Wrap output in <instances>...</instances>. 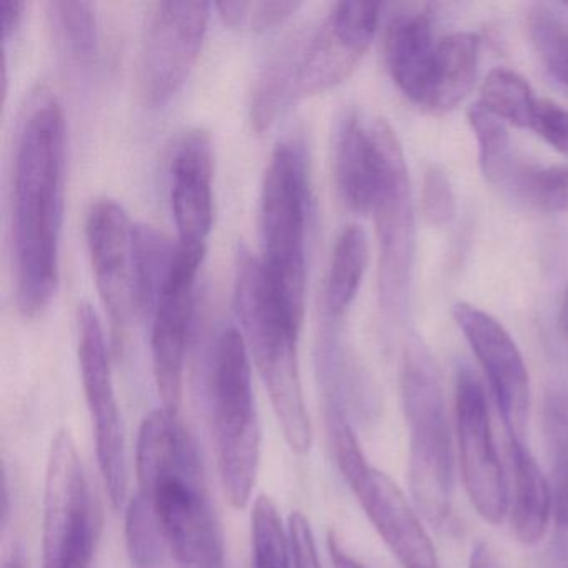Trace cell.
<instances>
[{"instance_id": "39", "label": "cell", "mask_w": 568, "mask_h": 568, "mask_svg": "<svg viewBox=\"0 0 568 568\" xmlns=\"http://www.w3.org/2000/svg\"><path fill=\"white\" fill-rule=\"evenodd\" d=\"M468 568H494V560H491L490 550L484 541H478L471 550L470 561Z\"/></svg>"}, {"instance_id": "12", "label": "cell", "mask_w": 568, "mask_h": 568, "mask_svg": "<svg viewBox=\"0 0 568 568\" xmlns=\"http://www.w3.org/2000/svg\"><path fill=\"white\" fill-rule=\"evenodd\" d=\"M205 245L179 241L178 255L152 307V365L162 408L179 414L184 385L185 351L194 311L195 278Z\"/></svg>"}, {"instance_id": "14", "label": "cell", "mask_w": 568, "mask_h": 568, "mask_svg": "<svg viewBox=\"0 0 568 568\" xmlns=\"http://www.w3.org/2000/svg\"><path fill=\"white\" fill-rule=\"evenodd\" d=\"M377 2H337L305 34L298 65V99L322 94L344 82L374 41L381 19Z\"/></svg>"}, {"instance_id": "28", "label": "cell", "mask_w": 568, "mask_h": 568, "mask_svg": "<svg viewBox=\"0 0 568 568\" xmlns=\"http://www.w3.org/2000/svg\"><path fill=\"white\" fill-rule=\"evenodd\" d=\"M252 568H291L288 528L277 505L267 495H258L252 507Z\"/></svg>"}, {"instance_id": "23", "label": "cell", "mask_w": 568, "mask_h": 568, "mask_svg": "<svg viewBox=\"0 0 568 568\" xmlns=\"http://www.w3.org/2000/svg\"><path fill=\"white\" fill-rule=\"evenodd\" d=\"M368 265V241L364 229L347 225L335 241L324 291V314L341 321L357 297Z\"/></svg>"}, {"instance_id": "25", "label": "cell", "mask_w": 568, "mask_h": 568, "mask_svg": "<svg viewBox=\"0 0 568 568\" xmlns=\"http://www.w3.org/2000/svg\"><path fill=\"white\" fill-rule=\"evenodd\" d=\"M178 248L179 242L174 244L172 239L152 225L135 224L134 271L138 311L151 314L159 292L168 281Z\"/></svg>"}, {"instance_id": "42", "label": "cell", "mask_w": 568, "mask_h": 568, "mask_svg": "<svg viewBox=\"0 0 568 568\" xmlns=\"http://www.w3.org/2000/svg\"><path fill=\"white\" fill-rule=\"evenodd\" d=\"M567 8H568V6H567Z\"/></svg>"}, {"instance_id": "29", "label": "cell", "mask_w": 568, "mask_h": 568, "mask_svg": "<svg viewBox=\"0 0 568 568\" xmlns=\"http://www.w3.org/2000/svg\"><path fill=\"white\" fill-rule=\"evenodd\" d=\"M467 121L478 142L480 168L490 184L510 182L515 168L511 162L510 138L504 121L478 104L467 112Z\"/></svg>"}, {"instance_id": "40", "label": "cell", "mask_w": 568, "mask_h": 568, "mask_svg": "<svg viewBox=\"0 0 568 568\" xmlns=\"http://www.w3.org/2000/svg\"><path fill=\"white\" fill-rule=\"evenodd\" d=\"M2 568H28V561H26L24 555L22 551L14 550L12 551L11 557L4 561Z\"/></svg>"}, {"instance_id": "13", "label": "cell", "mask_w": 568, "mask_h": 568, "mask_svg": "<svg viewBox=\"0 0 568 568\" xmlns=\"http://www.w3.org/2000/svg\"><path fill=\"white\" fill-rule=\"evenodd\" d=\"M378 237V297L387 314L405 308L414 264L415 224L407 162L397 135L387 148L384 181L374 205Z\"/></svg>"}, {"instance_id": "26", "label": "cell", "mask_w": 568, "mask_h": 568, "mask_svg": "<svg viewBox=\"0 0 568 568\" xmlns=\"http://www.w3.org/2000/svg\"><path fill=\"white\" fill-rule=\"evenodd\" d=\"M481 101L500 121L520 129H531L538 99L530 84L507 69H494L481 84Z\"/></svg>"}, {"instance_id": "9", "label": "cell", "mask_w": 568, "mask_h": 568, "mask_svg": "<svg viewBox=\"0 0 568 568\" xmlns=\"http://www.w3.org/2000/svg\"><path fill=\"white\" fill-rule=\"evenodd\" d=\"M78 331L82 388L94 424L99 470L112 505L119 508L124 505L128 494L124 424L115 397L104 328L89 304L79 305Z\"/></svg>"}, {"instance_id": "32", "label": "cell", "mask_w": 568, "mask_h": 568, "mask_svg": "<svg viewBox=\"0 0 568 568\" xmlns=\"http://www.w3.org/2000/svg\"><path fill=\"white\" fill-rule=\"evenodd\" d=\"M510 182L535 207L545 212H568V165L515 169Z\"/></svg>"}, {"instance_id": "17", "label": "cell", "mask_w": 568, "mask_h": 568, "mask_svg": "<svg viewBox=\"0 0 568 568\" xmlns=\"http://www.w3.org/2000/svg\"><path fill=\"white\" fill-rule=\"evenodd\" d=\"M169 174L179 241L205 245L214 221V144L207 131L191 129L178 139Z\"/></svg>"}, {"instance_id": "5", "label": "cell", "mask_w": 568, "mask_h": 568, "mask_svg": "<svg viewBox=\"0 0 568 568\" xmlns=\"http://www.w3.org/2000/svg\"><path fill=\"white\" fill-rule=\"evenodd\" d=\"M400 384L412 498L428 524L442 527L454 495V450L440 375L430 352L417 338L405 351Z\"/></svg>"}, {"instance_id": "4", "label": "cell", "mask_w": 568, "mask_h": 568, "mask_svg": "<svg viewBox=\"0 0 568 568\" xmlns=\"http://www.w3.org/2000/svg\"><path fill=\"white\" fill-rule=\"evenodd\" d=\"M311 172L304 141L287 138L272 151L258 201L261 264L268 284L304 321Z\"/></svg>"}, {"instance_id": "8", "label": "cell", "mask_w": 568, "mask_h": 568, "mask_svg": "<svg viewBox=\"0 0 568 568\" xmlns=\"http://www.w3.org/2000/svg\"><path fill=\"white\" fill-rule=\"evenodd\" d=\"M98 500L71 432L52 440L45 470L42 568H91L101 535Z\"/></svg>"}, {"instance_id": "33", "label": "cell", "mask_w": 568, "mask_h": 568, "mask_svg": "<svg viewBox=\"0 0 568 568\" xmlns=\"http://www.w3.org/2000/svg\"><path fill=\"white\" fill-rule=\"evenodd\" d=\"M301 2H221L215 6L222 21L235 29L262 32L284 24L301 9Z\"/></svg>"}, {"instance_id": "35", "label": "cell", "mask_w": 568, "mask_h": 568, "mask_svg": "<svg viewBox=\"0 0 568 568\" xmlns=\"http://www.w3.org/2000/svg\"><path fill=\"white\" fill-rule=\"evenodd\" d=\"M531 131L560 154L568 155V109L551 101H538Z\"/></svg>"}, {"instance_id": "1", "label": "cell", "mask_w": 568, "mask_h": 568, "mask_svg": "<svg viewBox=\"0 0 568 568\" xmlns=\"http://www.w3.org/2000/svg\"><path fill=\"white\" fill-rule=\"evenodd\" d=\"M64 175V111L39 88L22 115L12 175L16 304L26 318L41 317L58 294Z\"/></svg>"}, {"instance_id": "7", "label": "cell", "mask_w": 568, "mask_h": 568, "mask_svg": "<svg viewBox=\"0 0 568 568\" xmlns=\"http://www.w3.org/2000/svg\"><path fill=\"white\" fill-rule=\"evenodd\" d=\"M332 450L362 510L404 568H440L420 518L388 475L372 467L344 408L325 410Z\"/></svg>"}, {"instance_id": "34", "label": "cell", "mask_w": 568, "mask_h": 568, "mask_svg": "<svg viewBox=\"0 0 568 568\" xmlns=\"http://www.w3.org/2000/svg\"><path fill=\"white\" fill-rule=\"evenodd\" d=\"M422 212L428 224L444 227L454 221L457 214L454 189L450 179L440 168L427 169L422 187Z\"/></svg>"}, {"instance_id": "3", "label": "cell", "mask_w": 568, "mask_h": 568, "mask_svg": "<svg viewBox=\"0 0 568 568\" xmlns=\"http://www.w3.org/2000/svg\"><path fill=\"white\" fill-rule=\"evenodd\" d=\"M234 304L248 354L264 381L285 442L294 454L307 455L314 442L302 388L298 337L302 318L277 297L261 258L242 245L235 257Z\"/></svg>"}, {"instance_id": "20", "label": "cell", "mask_w": 568, "mask_h": 568, "mask_svg": "<svg viewBox=\"0 0 568 568\" xmlns=\"http://www.w3.org/2000/svg\"><path fill=\"white\" fill-rule=\"evenodd\" d=\"M511 467H514V494L508 507L511 531L525 547H534L544 540L554 510V491L524 440L508 438Z\"/></svg>"}, {"instance_id": "16", "label": "cell", "mask_w": 568, "mask_h": 568, "mask_svg": "<svg viewBox=\"0 0 568 568\" xmlns=\"http://www.w3.org/2000/svg\"><path fill=\"white\" fill-rule=\"evenodd\" d=\"M454 318L490 382L508 438L524 440L530 377L517 344L497 318L474 305H455Z\"/></svg>"}, {"instance_id": "37", "label": "cell", "mask_w": 568, "mask_h": 568, "mask_svg": "<svg viewBox=\"0 0 568 568\" xmlns=\"http://www.w3.org/2000/svg\"><path fill=\"white\" fill-rule=\"evenodd\" d=\"M26 2L21 0H2L0 2V26H2V41L9 42L24 21Z\"/></svg>"}, {"instance_id": "6", "label": "cell", "mask_w": 568, "mask_h": 568, "mask_svg": "<svg viewBox=\"0 0 568 568\" xmlns=\"http://www.w3.org/2000/svg\"><path fill=\"white\" fill-rule=\"evenodd\" d=\"M209 398L219 475L232 507L251 501L261 462V424L252 387L251 354L239 328L224 327L209 365Z\"/></svg>"}, {"instance_id": "2", "label": "cell", "mask_w": 568, "mask_h": 568, "mask_svg": "<svg viewBox=\"0 0 568 568\" xmlns=\"http://www.w3.org/2000/svg\"><path fill=\"white\" fill-rule=\"evenodd\" d=\"M139 494L154 510L181 568H225L224 535L209 497L197 444L179 414L158 408L142 422L135 447Z\"/></svg>"}, {"instance_id": "31", "label": "cell", "mask_w": 568, "mask_h": 568, "mask_svg": "<svg viewBox=\"0 0 568 568\" xmlns=\"http://www.w3.org/2000/svg\"><path fill=\"white\" fill-rule=\"evenodd\" d=\"M125 545L135 568H158L168 548L151 504L139 491L125 511Z\"/></svg>"}, {"instance_id": "21", "label": "cell", "mask_w": 568, "mask_h": 568, "mask_svg": "<svg viewBox=\"0 0 568 568\" xmlns=\"http://www.w3.org/2000/svg\"><path fill=\"white\" fill-rule=\"evenodd\" d=\"M480 58V38L457 32L437 42L425 92L424 108L434 114L454 111L474 88Z\"/></svg>"}, {"instance_id": "10", "label": "cell", "mask_w": 568, "mask_h": 568, "mask_svg": "<svg viewBox=\"0 0 568 568\" xmlns=\"http://www.w3.org/2000/svg\"><path fill=\"white\" fill-rule=\"evenodd\" d=\"M211 8L209 2L155 6L139 62V92L148 108H162L184 88L201 54Z\"/></svg>"}, {"instance_id": "22", "label": "cell", "mask_w": 568, "mask_h": 568, "mask_svg": "<svg viewBox=\"0 0 568 568\" xmlns=\"http://www.w3.org/2000/svg\"><path fill=\"white\" fill-rule=\"evenodd\" d=\"M305 34L288 36L258 72L251 99L252 128L265 132L298 101L297 79Z\"/></svg>"}, {"instance_id": "18", "label": "cell", "mask_w": 568, "mask_h": 568, "mask_svg": "<svg viewBox=\"0 0 568 568\" xmlns=\"http://www.w3.org/2000/svg\"><path fill=\"white\" fill-rule=\"evenodd\" d=\"M394 129L384 121L367 122L348 112L335 134L334 174L338 194L351 211L367 214L384 181L388 141Z\"/></svg>"}, {"instance_id": "38", "label": "cell", "mask_w": 568, "mask_h": 568, "mask_svg": "<svg viewBox=\"0 0 568 568\" xmlns=\"http://www.w3.org/2000/svg\"><path fill=\"white\" fill-rule=\"evenodd\" d=\"M328 551H331L332 565L334 568H367L361 560L348 554L344 545L338 540L334 531L328 534Z\"/></svg>"}, {"instance_id": "41", "label": "cell", "mask_w": 568, "mask_h": 568, "mask_svg": "<svg viewBox=\"0 0 568 568\" xmlns=\"http://www.w3.org/2000/svg\"><path fill=\"white\" fill-rule=\"evenodd\" d=\"M560 325L561 331H564V334L568 337V288L565 291L564 298H561Z\"/></svg>"}, {"instance_id": "27", "label": "cell", "mask_w": 568, "mask_h": 568, "mask_svg": "<svg viewBox=\"0 0 568 568\" xmlns=\"http://www.w3.org/2000/svg\"><path fill=\"white\" fill-rule=\"evenodd\" d=\"M528 36L548 74L568 89V19L548 4H534L527 16Z\"/></svg>"}, {"instance_id": "11", "label": "cell", "mask_w": 568, "mask_h": 568, "mask_svg": "<svg viewBox=\"0 0 568 568\" xmlns=\"http://www.w3.org/2000/svg\"><path fill=\"white\" fill-rule=\"evenodd\" d=\"M455 425L462 478L470 504L488 524H501L510 504L507 478L495 445L484 387L465 367L455 378Z\"/></svg>"}, {"instance_id": "19", "label": "cell", "mask_w": 568, "mask_h": 568, "mask_svg": "<svg viewBox=\"0 0 568 568\" xmlns=\"http://www.w3.org/2000/svg\"><path fill=\"white\" fill-rule=\"evenodd\" d=\"M435 48L425 6H405L392 16L385 32V61L397 88L418 105L424 104Z\"/></svg>"}, {"instance_id": "36", "label": "cell", "mask_w": 568, "mask_h": 568, "mask_svg": "<svg viewBox=\"0 0 568 568\" xmlns=\"http://www.w3.org/2000/svg\"><path fill=\"white\" fill-rule=\"evenodd\" d=\"M287 528L288 538H291L292 567L322 568L314 530L308 518L302 511H292Z\"/></svg>"}, {"instance_id": "15", "label": "cell", "mask_w": 568, "mask_h": 568, "mask_svg": "<svg viewBox=\"0 0 568 568\" xmlns=\"http://www.w3.org/2000/svg\"><path fill=\"white\" fill-rule=\"evenodd\" d=\"M135 224L112 199H99L85 219V239L99 297L121 338L138 312L134 271Z\"/></svg>"}, {"instance_id": "24", "label": "cell", "mask_w": 568, "mask_h": 568, "mask_svg": "<svg viewBox=\"0 0 568 568\" xmlns=\"http://www.w3.org/2000/svg\"><path fill=\"white\" fill-rule=\"evenodd\" d=\"M49 24L69 61L92 65L101 52V24L92 2L58 0L48 4Z\"/></svg>"}, {"instance_id": "30", "label": "cell", "mask_w": 568, "mask_h": 568, "mask_svg": "<svg viewBox=\"0 0 568 568\" xmlns=\"http://www.w3.org/2000/svg\"><path fill=\"white\" fill-rule=\"evenodd\" d=\"M544 418L555 471L554 514L568 528V392L548 395Z\"/></svg>"}]
</instances>
